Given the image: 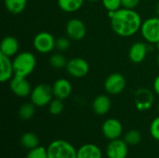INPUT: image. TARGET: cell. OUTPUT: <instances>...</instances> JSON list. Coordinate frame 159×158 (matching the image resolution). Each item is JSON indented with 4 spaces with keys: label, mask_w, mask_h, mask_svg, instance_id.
<instances>
[{
    "label": "cell",
    "mask_w": 159,
    "mask_h": 158,
    "mask_svg": "<svg viewBox=\"0 0 159 158\" xmlns=\"http://www.w3.org/2000/svg\"><path fill=\"white\" fill-rule=\"evenodd\" d=\"M108 15L113 31L119 36L129 37L141 30L143 21L134 9L123 7L116 11H109Z\"/></svg>",
    "instance_id": "6da1fadb"
},
{
    "label": "cell",
    "mask_w": 159,
    "mask_h": 158,
    "mask_svg": "<svg viewBox=\"0 0 159 158\" xmlns=\"http://www.w3.org/2000/svg\"><path fill=\"white\" fill-rule=\"evenodd\" d=\"M12 61L15 75L22 77H27L28 75H30L36 65V60L34 55L28 51L18 53Z\"/></svg>",
    "instance_id": "7a4b0ae2"
},
{
    "label": "cell",
    "mask_w": 159,
    "mask_h": 158,
    "mask_svg": "<svg viewBox=\"0 0 159 158\" xmlns=\"http://www.w3.org/2000/svg\"><path fill=\"white\" fill-rule=\"evenodd\" d=\"M48 158H77V151L66 141L56 140L47 148Z\"/></svg>",
    "instance_id": "3957f363"
},
{
    "label": "cell",
    "mask_w": 159,
    "mask_h": 158,
    "mask_svg": "<svg viewBox=\"0 0 159 158\" xmlns=\"http://www.w3.org/2000/svg\"><path fill=\"white\" fill-rule=\"evenodd\" d=\"M30 96L31 102L36 107H44L49 104L54 95L51 87L48 84H39L32 90Z\"/></svg>",
    "instance_id": "277c9868"
},
{
    "label": "cell",
    "mask_w": 159,
    "mask_h": 158,
    "mask_svg": "<svg viewBox=\"0 0 159 158\" xmlns=\"http://www.w3.org/2000/svg\"><path fill=\"white\" fill-rule=\"evenodd\" d=\"M141 32L143 37L151 44L159 42V17H153L143 21Z\"/></svg>",
    "instance_id": "5b68a950"
},
{
    "label": "cell",
    "mask_w": 159,
    "mask_h": 158,
    "mask_svg": "<svg viewBox=\"0 0 159 158\" xmlns=\"http://www.w3.org/2000/svg\"><path fill=\"white\" fill-rule=\"evenodd\" d=\"M56 39L48 32H40L38 33L33 41L34 49L42 54L49 53L55 48Z\"/></svg>",
    "instance_id": "8992f818"
},
{
    "label": "cell",
    "mask_w": 159,
    "mask_h": 158,
    "mask_svg": "<svg viewBox=\"0 0 159 158\" xmlns=\"http://www.w3.org/2000/svg\"><path fill=\"white\" fill-rule=\"evenodd\" d=\"M65 68L67 73L75 78H82L89 72V62L82 58H73L69 60Z\"/></svg>",
    "instance_id": "52a82bcc"
},
{
    "label": "cell",
    "mask_w": 159,
    "mask_h": 158,
    "mask_svg": "<svg viewBox=\"0 0 159 158\" xmlns=\"http://www.w3.org/2000/svg\"><path fill=\"white\" fill-rule=\"evenodd\" d=\"M126 79L125 77L118 73L111 74L107 76L104 81V89L107 93L112 95H117L121 93L126 88Z\"/></svg>",
    "instance_id": "ba28073f"
},
{
    "label": "cell",
    "mask_w": 159,
    "mask_h": 158,
    "mask_svg": "<svg viewBox=\"0 0 159 158\" xmlns=\"http://www.w3.org/2000/svg\"><path fill=\"white\" fill-rule=\"evenodd\" d=\"M9 87L13 94H15L18 97H27L32 92V87L26 77L14 75L10 79Z\"/></svg>",
    "instance_id": "9c48e42d"
},
{
    "label": "cell",
    "mask_w": 159,
    "mask_h": 158,
    "mask_svg": "<svg viewBox=\"0 0 159 158\" xmlns=\"http://www.w3.org/2000/svg\"><path fill=\"white\" fill-rule=\"evenodd\" d=\"M102 131L105 138L110 141L119 139L123 132V127L119 120L116 118H109L105 120L102 126Z\"/></svg>",
    "instance_id": "30bf717a"
},
{
    "label": "cell",
    "mask_w": 159,
    "mask_h": 158,
    "mask_svg": "<svg viewBox=\"0 0 159 158\" xmlns=\"http://www.w3.org/2000/svg\"><path fill=\"white\" fill-rule=\"evenodd\" d=\"M87 33L85 23L79 19H71L66 24V34L69 38L75 41L82 40Z\"/></svg>",
    "instance_id": "8fae6325"
},
{
    "label": "cell",
    "mask_w": 159,
    "mask_h": 158,
    "mask_svg": "<svg viewBox=\"0 0 159 158\" xmlns=\"http://www.w3.org/2000/svg\"><path fill=\"white\" fill-rule=\"evenodd\" d=\"M154 103V95L147 88H140L134 94V104L140 111H147Z\"/></svg>",
    "instance_id": "7c38bea8"
},
{
    "label": "cell",
    "mask_w": 159,
    "mask_h": 158,
    "mask_svg": "<svg viewBox=\"0 0 159 158\" xmlns=\"http://www.w3.org/2000/svg\"><path fill=\"white\" fill-rule=\"evenodd\" d=\"M129 147L124 140H113L106 148V155L108 158H126L128 156Z\"/></svg>",
    "instance_id": "4fadbf2b"
},
{
    "label": "cell",
    "mask_w": 159,
    "mask_h": 158,
    "mask_svg": "<svg viewBox=\"0 0 159 158\" xmlns=\"http://www.w3.org/2000/svg\"><path fill=\"white\" fill-rule=\"evenodd\" d=\"M147 51H148V47L145 43L135 42L131 45L129 51V60L133 63H141L146 58Z\"/></svg>",
    "instance_id": "5bb4252c"
},
{
    "label": "cell",
    "mask_w": 159,
    "mask_h": 158,
    "mask_svg": "<svg viewBox=\"0 0 159 158\" xmlns=\"http://www.w3.org/2000/svg\"><path fill=\"white\" fill-rule=\"evenodd\" d=\"M53 95L60 100L67 99L72 92V85L65 78H60L56 80L52 86Z\"/></svg>",
    "instance_id": "9a60e30c"
},
{
    "label": "cell",
    "mask_w": 159,
    "mask_h": 158,
    "mask_svg": "<svg viewBox=\"0 0 159 158\" xmlns=\"http://www.w3.org/2000/svg\"><path fill=\"white\" fill-rule=\"evenodd\" d=\"M19 50V42L14 36H6L1 41L0 54L7 57L16 56Z\"/></svg>",
    "instance_id": "2e32d148"
},
{
    "label": "cell",
    "mask_w": 159,
    "mask_h": 158,
    "mask_svg": "<svg viewBox=\"0 0 159 158\" xmlns=\"http://www.w3.org/2000/svg\"><path fill=\"white\" fill-rule=\"evenodd\" d=\"M0 65H1L0 81L5 83V82L10 80L15 75L13 61H10L9 57L0 54Z\"/></svg>",
    "instance_id": "e0dca14e"
},
{
    "label": "cell",
    "mask_w": 159,
    "mask_h": 158,
    "mask_svg": "<svg viewBox=\"0 0 159 158\" xmlns=\"http://www.w3.org/2000/svg\"><path fill=\"white\" fill-rule=\"evenodd\" d=\"M92 109L99 115H106L111 109V100L106 95L97 96L92 102Z\"/></svg>",
    "instance_id": "ac0fdd59"
},
{
    "label": "cell",
    "mask_w": 159,
    "mask_h": 158,
    "mask_svg": "<svg viewBox=\"0 0 159 158\" xmlns=\"http://www.w3.org/2000/svg\"><path fill=\"white\" fill-rule=\"evenodd\" d=\"M101 149L93 143H87L82 145L77 150V158H102Z\"/></svg>",
    "instance_id": "d6986e66"
},
{
    "label": "cell",
    "mask_w": 159,
    "mask_h": 158,
    "mask_svg": "<svg viewBox=\"0 0 159 158\" xmlns=\"http://www.w3.org/2000/svg\"><path fill=\"white\" fill-rule=\"evenodd\" d=\"M84 1L85 0H58V5L62 11L73 13L81 8Z\"/></svg>",
    "instance_id": "ffe728a7"
},
{
    "label": "cell",
    "mask_w": 159,
    "mask_h": 158,
    "mask_svg": "<svg viewBox=\"0 0 159 158\" xmlns=\"http://www.w3.org/2000/svg\"><path fill=\"white\" fill-rule=\"evenodd\" d=\"M20 144L27 150H32L39 146V139L33 132H26L20 137Z\"/></svg>",
    "instance_id": "44dd1931"
},
{
    "label": "cell",
    "mask_w": 159,
    "mask_h": 158,
    "mask_svg": "<svg viewBox=\"0 0 159 158\" xmlns=\"http://www.w3.org/2000/svg\"><path fill=\"white\" fill-rule=\"evenodd\" d=\"M4 4L7 11L12 14L21 13L27 5V0H4Z\"/></svg>",
    "instance_id": "7402d4cb"
},
{
    "label": "cell",
    "mask_w": 159,
    "mask_h": 158,
    "mask_svg": "<svg viewBox=\"0 0 159 158\" xmlns=\"http://www.w3.org/2000/svg\"><path fill=\"white\" fill-rule=\"evenodd\" d=\"M35 113V105L33 102L23 103L19 109V115L23 120H29L33 118Z\"/></svg>",
    "instance_id": "603a6c76"
},
{
    "label": "cell",
    "mask_w": 159,
    "mask_h": 158,
    "mask_svg": "<svg viewBox=\"0 0 159 158\" xmlns=\"http://www.w3.org/2000/svg\"><path fill=\"white\" fill-rule=\"evenodd\" d=\"M67 60L66 58L61 54V53H56L53 54L50 58H49V64L55 68V69H61V68H65L67 65Z\"/></svg>",
    "instance_id": "cb8c5ba5"
},
{
    "label": "cell",
    "mask_w": 159,
    "mask_h": 158,
    "mask_svg": "<svg viewBox=\"0 0 159 158\" xmlns=\"http://www.w3.org/2000/svg\"><path fill=\"white\" fill-rule=\"evenodd\" d=\"M124 141L128 143V145H137L142 141V135L138 130L131 129L126 133Z\"/></svg>",
    "instance_id": "d4e9b609"
},
{
    "label": "cell",
    "mask_w": 159,
    "mask_h": 158,
    "mask_svg": "<svg viewBox=\"0 0 159 158\" xmlns=\"http://www.w3.org/2000/svg\"><path fill=\"white\" fill-rule=\"evenodd\" d=\"M48 111L53 115H58L61 114V112L63 111L62 100H60L57 98L52 100L48 104Z\"/></svg>",
    "instance_id": "484cf974"
},
{
    "label": "cell",
    "mask_w": 159,
    "mask_h": 158,
    "mask_svg": "<svg viewBox=\"0 0 159 158\" xmlns=\"http://www.w3.org/2000/svg\"><path fill=\"white\" fill-rule=\"evenodd\" d=\"M26 158H48V151L46 148L42 146H38L34 149L29 150V153L27 154Z\"/></svg>",
    "instance_id": "4316f807"
},
{
    "label": "cell",
    "mask_w": 159,
    "mask_h": 158,
    "mask_svg": "<svg viewBox=\"0 0 159 158\" xmlns=\"http://www.w3.org/2000/svg\"><path fill=\"white\" fill-rule=\"evenodd\" d=\"M103 7L109 11H116L121 8L122 1L121 0H102Z\"/></svg>",
    "instance_id": "83f0119b"
},
{
    "label": "cell",
    "mask_w": 159,
    "mask_h": 158,
    "mask_svg": "<svg viewBox=\"0 0 159 158\" xmlns=\"http://www.w3.org/2000/svg\"><path fill=\"white\" fill-rule=\"evenodd\" d=\"M70 47V41L66 37H60L56 39L55 48H57L60 51H65Z\"/></svg>",
    "instance_id": "f1b7e54d"
},
{
    "label": "cell",
    "mask_w": 159,
    "mask_h": 158,
    "mask_svg": "<svg viewBox=\"0 0 159 158\" xmlns=\"http://www.w3.org/2000/svg\"><path fill=\"white\" fill-rule=\"evenodd\" d=\"M150 133L155 140L159 142V116L152 121L150 126Z\"/></svg>",
    "instance_id": "f546056e"
},
{
    "label": "cell",
    "mask_w": 159,
    "mask_h": 158,
    "mask_svg": "<svg viewBox=\"0 0 159 158\" xmlns=\"http://www.w3.org/2000/svg\"><path fill=\"white\" fill-rule=\"evenodd\" d=\"M122 1V7L125 8L134 9L140 3L141 0H121Z\"/></svg>",
    "instance_id": "4dcf8cb0"
},
{
    "label": "cell",
    "mask_w": 159,
    "mask_h": 158,
    "mask_svg": "<svg viewBox=\"0 0 159 158\" xmlns=\"http://www.w3.org/2000/svg\"><path fill=\"white\" fill-rule=\"evenodd\" d=\"M154 90L159 96V75L157 76V78L154 81Z\"/></svg>",
    "instance_id": "1f68e13d"
},
{
    "label": "cell",
    "mask_w": 159,
    "mask_h": 158,
    "mask_svg": "<svg viewBox=\"0 0 159 158\" xmlns=\"http://www.w3.org/2000/svg\"><path fill=\"white\" fill-rule=\"evenodd\" d=\"M156 12L157 14V17H159V2L157 4V6H156Z\"/></svg>",
    "instance_id": "d6a6232c"
},
{
    "label": "cell",
    "mask_w": 159,
    "mask_h": 158,
    "mask_svg": "<svg viewBox=\"0 0 159 158\" xmlns=\"http://www.w3.org/2000/svg\"><path fill=\"white\" fill-rule=\"evenodd\" d=\"M88 1H90V2H96V1H98V0H88Z\"/></svg>",
    "instance_id": "836d02e7"
},
{
    "label": "cell",
    "mask_w": 159,
    "mask_h": 158,
    "mask_svg": "<svg viewBox=\"0 0 159 158\" xmlns=\"http://www.w3.org/2000/svg\"><path fill=\"white\" fill-rule=\"evenodd\" d=\"M157 49H158V51H159V42L157 44Z\"/></svg>",
    "instance_id": "e575fe53"
},
{
    "label": "cell",
    "mask_w": 159,
    "mask_h": 158,
    "mask_svg": "<svg viewBox=\"0 0 159 158\" xmlns=\"http://www.w3.org/2000/svg\"><path fill=\"white\" fill-rule=\"evenodd\" d=\"M157 63H158V66H159V54H158V57H157Z\"/></svg>",
    "instance_id": "d590c367"
},
{
    "label": "cell",
    "mask_w": 159,
    "mask_h": 158,
    "mask_svg": "<svg viewBox=\"0 0 159 158\" xmlns=\"http://www.w3.org/2000/svg\"><path fill=\"white\" fill-rule=\"evenodd\" d=\"M157 109H158V112H159V103H158V106H157Z\"/></svg>",
    "instance_id": "8d00e7d4"
},
{
    "label": "cell",
    "mask_w": 159,
    "mask_h": 158,
    "mask_svg": "<svg viewBox=\"0 0 159 158\" xmlns=\"http://www.w3.org/2000/svg\"><path fill=\"white\" fill-rule=\"evenodd\" d=\"M158 158H159V157H158Z\"/></svg>",
    "instance_id": "74e56055"
}]
</instances>
